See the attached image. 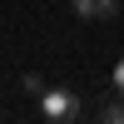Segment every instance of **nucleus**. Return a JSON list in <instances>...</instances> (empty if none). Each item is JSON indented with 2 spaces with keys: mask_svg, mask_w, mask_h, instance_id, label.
<instances>
[{
  "mask_svg": "<svg viewBox=\"0 0 124 124\" xmlns=\"http://www.w3.org/2000/svg\"><path fill=\"white\" fill-rule=\"evenodd\" d=\"M104 119H109V124H124V94H119V99H109V104H104Z\"/></svg>",
  "mask_w": 124,
  "mask_h": 124,
  "instance_id": "7ed1b4c3",
  "label": "nucleus"
},
{
  "mask_svg": "<svg viewBox=\"0 0 124 124\" xmlns=\"http://www.w3.org/2000/svg\"><path fill=\"white\" fill-rule=\"evenodd\" d=\"M40 109H45V119H55V124H75L79 114H85V99L75 94V89H45L40 94Z\"/></svg>",
  "mask_w": 124,
  "mask_h": 124,
  "instance_id": "f257e3e1",
  "label": "nucleus"
},
{
  "mask_svg": "<svg viewBox=\"0 0 124 124\" xmlns=\"http://www.w3.org/2000/svg\"><path fill=\"white\" fill-rule=\"evenodd\" d=\"M114 94H124V60L114 65Z\"/></svg>",
  "mask_w": 124,
  "mask_h": 124,
  "instance_id": "20e7f679",
  "label": "nucleus"
},
{
  "mask_svg": "<svg viewBox=\"0 0 124 124\" xmlns=\"http://www.w3.org/2000/svg\"><path fill=\"white\" fill-rule=\"evenodd\" d=\"M99 5H104V0H70V10H75L79 20H99Z\"/></svg>",
  "mask_w": 124,
  "mask_h": 124,
  "instance_id": "f03ea898",
  "label": "nucleus"
}]
</instances>
